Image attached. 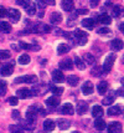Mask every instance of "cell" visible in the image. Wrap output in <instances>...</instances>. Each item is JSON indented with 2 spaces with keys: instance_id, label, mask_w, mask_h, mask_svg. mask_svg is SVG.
Masks as SVG:
<instances>
[{
  "instance_id": "obj_1",
  "label": "cell",
  "mask_w": 124,
  "mask_h": 133,
  "mask_svg": "<svg viewBox=\"0 0 124 133\" xmlns=\"http://www.w3.org/2000/svg\"><path fill=\"white\" fill-rule=\"evenodd\" d=\"M73 35H75V37H76L77 42L79 44V45H86L87 44V37H88V35H87V32H84V31H82V30H75V32H73Z\"/></svg>"
},
{
  "instance_id": "obj_2",
  "label": "cell",
  "mask_w": 124,
  "mask_h": 133,
  "mask_svg": "<svg viewBox=\"0 0 124 133\" xmlns=\"http://www.w3.org/2000/svg\"><path fill=\"white\" fill-rule=\"evenodd\" d=\"M114 61H115V55H114V54H109L106 57V60H104V64H103L104 72H109V71L112 70L113 65H114Z\"/></svg>"
},
{
  "instance_id": "obj_3",
  "label": "cell",
  "mask_w": 124,
  "mask_h": 133,
  "mask_svg": "<svg viewBox=\"0 0 124 133\" xmlns=\"http://www.w3.org/2000/svg\"><path fill=\"white\" fill-rule=\"evenodd\" d=\"M37 76L35 75H25V76H21V77H18V78H15V82L16 83H20V82H26V83H35L37 82Z\"/></svg>"
},
{
  "instance_id": "obj_4",
  "label": "cell",
  "mask_w": 124,
  "mask_h": 133,
  "mask_svg": "<svg viewBox=\"0 0 124 133\" xmlns=\"http://www.w3.org/2000/svg\"><path fill=\"white\" fill-rule=\"evenodd\" d=\"M8 15H9V19H10V21L11 23H19L20 21V19H21V14L19 11L18 9H10L9 11H8Z\"/></svg>"
},
{
  "instance_id": "obj_5",
  "label": "cell",
  "mask_w": 124,
  "mask_h": 133,
  "mask_svg": "<svg viewBox=\"0 0 124 133\" xmlns=\"http://www.w3.org/2000/svg\"><path fill=\"white\" fill-rule=\"evenodd\" d=\"M40 112L39 110V107H36V106H31L27 112H26V119H29V121H35L36 116H37V113Z\"/></svg>"
},
{
  "instance_id": "obj_6",
  "label": "cell",
  "mask_w": 124,
  "mask_h": 133,
  "mask_svg": "<svg viewBox=\"0 0 124 133\" xmlns=\"http://www.w3.org/2000/svg\"><path fill=\"white\" fill-rule=\"evenodd\" d=\"M108 133H122V124L119 122H112L108 126Z\"/></svg>"
},
{
  "instance_id": "obj_7",
  "label": "cell",
  "mask_w": 124,
  "mask_h": 133,
  "mask_svg": "<svg viewBox=\"0 0 124 133\" xmlns=\"http://www.w3.org/2000/svg\"><path fill=\"white\" fill-rule=\"evenodd\" d=\"M52 80L55 82H57V83H62V82L65 81V75L62 74V71H60V70H55L52 72Z\"/></svg>"
},
{
  "instance_id": "obj_8",
  "label": "cell",
  "mask_w": 124,
  "mask_h": 133,
  "mask_svg": "<svg viewBox=\"0 0 124 133\" xmlns=\"http://www.w3.org/2000/svg\"><path fill=\"white\" fill-rule=\"evenodd\" d=\"M87 111H88V103H87L86 101H79L78 104H77V113H78L79 116H82Z\"/></svg>"
},
{
  "instance_id": "obj_9",
  "label": "cell",
  "mask_w": 124,
  "mask_h": 133,
  "mask_svg": "<svg viewBox=\"0 0 124 133\" xmlns=\"http://www.w3.org/2000/svg\"><path fill=\"white\" fill-rule=\"evenodd\" d=\"M81 24H82L83 28H86L87 30H93L96 25V20L94 19H91V17H87V19H83Z\"/></svg>"
},
{
  "instance_id": "obj_10",
  "label": "cell",
  "mask_w": 124,
  "mask_h": 133,
  "mask_svg": "<svg viewBox=\"0 0 124 133\" xmlns=\"http://www.w3.org/2000/svg\"><path fill=\"white\" fill-rule=\"evenodd\" d=\"M93 90H94V87H93V83H92L91 81H86L82 85L83 95H91V93L93 92Z\"/></svg>"
},
{
  "instance_id": "obj_11",
  "label": "cell",
  "mask_w": 124,
  "mask_h": 133,
  "mask_svg": "<svg viewBox=\"0 0 124 133\" xmlns=\"http://www.w3.org/2000/svg\"><path fill=\"white\" fill-rule=\"evenodd\" d=\"M61 113L71 116V115H73V113H75V107H73L71 103H65L62 107H61Z\"/></svg>"
},
{
  "instance_id": "obj_12",
  "label": "cell",
  "mask_w": 124,
  "mask_h": 133,
  "mask_svg": "<svg viewBox=\"0 0 124 133\" xmlns=\"http://www.w3.org/2000/svg\"><path fill=\"white\" fill-rule=\"evenodd\" d=\"M18 96L20 98L26 99V98H30L31 96H34V93H32V91H30L27 88H21V90H18Z\"/></svg>"
},
{
  "instance_id": "obj_13",
  "label": "cell",
  "mask_w": 124,
  "mask_h": 133,
  "mask_svg": "<svg viewBox=\"0 0 124 133\" xmlns=\"http://www.w3.org/2000/svg\"><path fill=\"white\" fill-rule=\"evenodd\" d=\"M25 10H26V12L29 14V15H34L36 12V5L35 3H32V1H30V0H27L26 1V4H25Z\"/></svg>"
},
{
  "instance_id": "obj_14",
  "label": "cell",
  "mask_w": 124,
  "mask_h": 133,
  "mask_svg": "<svg viewBox=\"0 0 124 133\" xmlns=\"http://www.w3.org/2000/svg\"><path fill=\"white\" fill-rule=\"evenodd\" d=\"M108 127L107 126V123L104 119H102V118H96L94 121V128L97 129V131H103V129H106V128Z\"/></svg>"
},
{
  "instance_id": "obj_15",
  "label": "cell",
  "mask_w": 124,
  "mask_h": 133,
  "mask_svg": "<svg viewBox=\"0 0 124 133\" xmlns=\"http://www.w3.org/2000/svg\"><path fill=\"white\" fill-rule=\"evenodd\" d=\"M72 66H73V62H72L71 58H65L60 62V69L61 70H71L73 69Z\"/></svg>"
},
{
  "instance_id": "obj_16",
  "label": "cell",
  "mask_w": 124,
  "mask_h": 133,
  "mask_svg": "<svg viewBox=\"0 0 124 133\" xmlns=\"http://www.w3.org/2000/svg\"><path fill=\"white\" fill-rule=\"evenodd\" d=\"M32 31H35V32H48V31H51V28L48 25H45V24H36L35 29Z\"/></svg>"
},
{
  "instance_id": "obj_17",
  "label": "cell",
  "mask_w": 124,
  "mask_h": 133,
  "mask_svg": "<svg viewBox=\"0 0 124 133\" xmlns=\"http://www.w3.org/2000/svg\"><path fill=\"white\" fill-rule=\"evenodd\" d=\"M103 108L100 107V106H98V104H96V106H93L92 107V116L96 117V118H99V117L103 116Z\"/></svg>"
},
{
  "instance_id": "obj_18",
  "label": "cell",
  "mask_w": 124,
  "mask_h": 133,
  "mask_svg": "<svg viewBox=\"0 0 124 133\" xmlns=\"http://www.w3.org/2000/svg\"><path fill=\"white\" fill-rule=\"evenodd\" d=\"M55 122L52 119H46V121L43 122V131L45 132H52L53 129H55Z\"/></svg>"
},
{
  "instance_id": "obj_19",
  "label": "cell",
  "mask_w": 124,
  "mask_h": 133,
  "mask_svg": "<svg viewBox=\"0 0 124 133\" xmlns=\"http://www.w3.org/2000/svg\"><path fill=\"white\" fill-rule=\"evenodd\" d=\"M12 71H14L12 65H4V66L0 69V74L3 76H10L12 74Z\"/></svg>"
},
{
  "instance_id": "obj_20",
  "label": "cell",
  "mask_w": 124,
  "mask_h": 133,
  "mask_svg": "<svg viewBox=\"0 0 124 133\" xmlns=\"http://www.w3.org/2000/svg\"><path fill=\"white\" fill-rule=\"evenodd\" d=\"M50 21H51V24L57 25V24H60L62 21V15L60 12H52L51 16H50Z\"/></svg>"
},
{
  "instance_id": "obj_21",
  "label": "cell",
  "mask_w": 124,
  "mask_h": 133,
  "mask_svg": "<svg viewBox=\"0 0 124 133\" xmlns=\"http://www.w3.org/2000/svg\"><path fill=\"white\" fill-rule=\"evenodd\" d=\"M111 46H112L113 50H122L124 47V42L122 40H119V39H114L111 42Z\"/></svg>"
},
{
  "instance_id": "obj_22",
  "label": "cell",
  "mask_w": 124,
  "mask_h": 133,
  "mask_svg": "<svg viewBox=\"0 0 124 133\" xmlns=\"http://www.w3.org/2000/svg\"><path fill=\"white\" fill-rule=\"evenodd\" d=\"M70 50H71V47H70V45H67V44H60L59 46H57V54L59 55H65Z\"/></svg>"
},
{
  "instance_id": "obj_23",
  "label": "cell",
  "mask_w": 124,
  "mask_h": 133,
  "mask_svg": "<svg viewBox=\"0 0 124 133\" xmlns=\"http://www.w3.org/2000/svg\"><path fill=\"white\" fill-rule=\"evenodd\" d=\"M122 112V107L120 106H112V107H109L108 108V115L109 116H118L119 113Z\"/></svg>"
},
{
  "instance_id": "obj_24",
  "label": "cell",
  "mask_w": 124,
  "mask_h": 133,
  "mask_svg": "<svg viewBox=\"0 0 124 133\" xmlns=\"http://www.w3.org/2000/svg\"><path fill=\"white\" fill-rule=\"evenodd\" d=\"M45 103H46V106H48V107H57L60 104V101L57 97H48V98L45 101Z\"/></svg>"
},
{
  "instance_id": "obj_25",
  "label": "cell",
  "mask_w": 124,
  "mask_h": 133,
  "mask_svg": "<svg viewBox=\"0 0 124 133\" xmlns=\"http://www.w3.org/2000/svg\"><path fill=\"white\" fill-rule=\"evenodd\" d=\"M98 20H99L102 24H104V25H109V24L112 23V17L109 16L108 14H106V12H103L102 15H99Z\"/></svg>"
},
{
  "instance_id": "obj_26",
  "label": "cell",
  "mask_w": 124,
  "mask_h": 133,
  "mask_svg": "<svg viewBox=\"0 0 124 133\" xmlns=\"http://www.w3.org/2000/svg\"><path fill=\"white\" fill-rule=\"evenodd\" d=\"M107 90H108V83L106 81H102L98 83V86H97V91L99 95H104L107 92Z\"/></svg>"
},
{
  "instance_id": "obj_27",
  "label": "cell",
  "mask_w": 124,
  "mask_h": 133,
  "mask_svg": "<svg viewBox=\"0 0 124 133\" xmlns=\"http://www.w3.org/2000/svg\"><path fill=\"white\" fill-rule=\"evenodd\" d=\"M11 31V26L10 24L6 23V21H0V32H4V34H8Z\"/></svg>"
},
{
  "instance_id": "obj_28",
  "label": "cell",
  "mask_w": 124,
  "mask_h": 133,
  "mask_svg": "<svg viewBox=\"0 0 124 133\" xmlns=\"http://www.w3.org/2000/svg\"><path fill=\"white\" fill-rule=\"evenodd\" d=\"M20 126L21 128H25V129H34V121H29V119H26V121H20Z\"/></svg>"
},
{
  "instance_id": "obj_29",
  "label": "cell",
  "mask_w": 124,
  "mask_h": 133,
  "mask_svg": "<svg viewBox=\"0 0 124 133\" xmlns=\"http://www.w3.org/2000/svg\"><path fill=\"white\" fill-rule=\"evenodd\" d=\"M61 6H62V9L65 11H71L72 9H73V3L72 1H67V0H62Z\"/></svg>"
},
{
  "instance_id": "obj_30",
  "label": "cell",
  "mask_w": 124,
  "mask_h": 133,
  "mask_svg": "<svg viewBox=\"0 0 124 133\" xmlns=\"http://www.w3.org/2000/svg\"><path fill=\"white\" fill-rule=\"evenodd\" d=\"M78 81H79V77H77L76 75L68 76V78H67V82H68V85H70V86H77Z\"/></svg>"
},
{
  "instance_id": "obj_31",
  "label": "cell",
  "mask_w": 124,
  "mask_h": 133,
  "mask_svg": "<svg viewBox=\"0 0 124 133\" xmlns=\"http://www.w3.org/2000/svg\"><path fill=\"white\" fill-rule=\"evenodd\" d=\"M103 67H100V66H94V67H92V70H91V74L93 76H97V77H99V75H102L103 74Z\"/></svg>"
},
{
  "instance_id": "obj_32",
  "label": "cell",
  "mask_w": 124,
  "mask_h": 133,
  "mask_svg": "<svg viewBox=\"0 0 124 133\" xmlns=\"http://www.w3.org/2000/svg\"><path fill=\"white\" fill-rule=\"evenodd\" d=\"M83 60L86 61V64H88V65H93V64H94V61H96L94 56H93L92 54H84Z\"/></svg>"
},
{
  "instance_id": "obj_33",
  "label": "cell",
  "mask_w": 124,
  "mask_h": 133,
  "mask_svg": "<svg viewBox=\"0 0 124 133\" xmlns=\"http://www.w3.org/2000/svg\"><path fill=\"white\" fill-rule=\"evenodd\" d=\"M19 64L20 65H27L30 62V56L29 55H26V54H24V55H21L20 57H19Z\"/></svg>"
},
{
  "instance_id": "obj_34",
  "label": "cell",
  "mask_w": 124,
  "mask_h": 133,
  "mask_svg": "<svg viewBox=\"0 0 124 133\" xmlns=\"http://www.w3.org/2000/svg\"><path fill=\"white\" fill-rule=\"evenodd\" d=\"M75 64H76L77 66V69H79V70H84L86 69V64H84V61H83L82 58H79V57H76L75 58Z\"/></svg>"
},
{
  "instance_id": "obj_35",
  "label": "cell",
  "mask_w": 124,
  "mask_h": 133,
  "mask_svg": "<svg viewBox=\"0 0 124 133\" xmlns=\"http://www.w3.org/2000/svg\"><path fill=\"white\" fill-rule=\"evenodd\" d=\"M8 91V83L4 80H0V96H4Z\"/></svg>"
},
{
  "instance_id": "obj_36",
  "label": "cell",
  "mask_w": 124,
  "mask_h": 133,
  "mask_svg": "<svg viewBox=\"0 0 124 133\" xmlns=\"http://www.w3.org/2000/svg\"><path fill=\"white\" fill-rule=\"evenodd\" d=\"M70 126H71V123H70V121H67V119H60L59 121V127L61 129H67Z\"/></svg>"
},
{
  "instance_id": "obj_37",
  "label": "cell",
  "mask_w": 124,
  "mask_h": 133,
  "mask_svg": "<svg viewBox=\"0 0 124 133\" xmlns=\"http://www.w3.org/2000/svg\"><path fill=\"white\" fill-rule=\"evenodd\" d=\"M9 129H10L11 133H24L21 126H16V124H11V126L9 127Z\"/></svg>"
},
{
  "instance_id": "obj_38",
  "label": "cell",
  "mask_w": 124,
  "mask_h": 133,
  "mask_svg": "<svg viewBox=\"0 0 124 133\" xmlns=\"http://www.w3.org/2000/svg\"><path fill=\"white\" fill-rule=\"evenodd\" d=\"M50 90L53 95H61L63 92V87H59V86H50Z\"/></svg>"
},
{
  "instance_id": "obj_39",
  "label": "cell",
  "mask_w": 124,
  "mask_h": 133,
  "mask_svg": "<svg viewBox=\"0 0 124 133\" xmlns=\"http://www.w3.org/2000/svg\"><path fill=\"white\" fill-rule=\"evenodd\" d=\"M10 58V52L8 50H0V60H6Z\"/></svg>"
},
{
  "instance_id": "obj_40",
  "label": "cell",
  "mask_w": 124,
  "mask_h": 133,
  "mask_svg": "<svg viewBox=\"0 0 124 133\" xmlns=\"http://www.w3.org/2000/svg\"><path fill=\"white\" fill-rule=\"evenodd\" d=\"M120 14H122V9H120V6H119V5L113 6V16L119 17V15H120Z\"/></svg>"
},
{
  "instance_id": "obj_41",
  "label": "cell",
  "mask_w": 124,
  "mask_h": 133,
  "mask_svg": "<svg viewBox=\"0 0 124 133\" xmlns=\"http://www.w3.org/2000/svg\"><path fill=\"white\" fill-rule=\"evenodd\" d=\"M113 102H114V97H113V96L106 97V98H103V101H102V103L106 104V106H109V104H112Z\"/></svg>"
},
{
  "instance_id": "obj_42",
  "label": "cell",
  "mask_w": 124,
  "mask_h": 133,
  "mask_svg": "<svg viewBox=\"0 0 124 133\" xmlns=\"http://www.w3.org/2000/svg\"><path fill=\"white\" fill-rule=\"evenodd\" d=\"M8 102L11 104V106H16V104L19 103V97H16V96H10V98L8 99Z\"/></svg>"
},
{
  "instance_id": "obj_43",
  "label": "cell",
  "mask_w": 124,
  "mask_h": 133,
  "mask_svg": "<svg viewBox=\"0 0 124 133\" xmlns=\"http://www.w3.org/2000/svg\"><path fill=\"white\" fill-rule=\"evenodd\" d=\"M37 3L41 5H55V0H37Z\"/></svg>"
},
{
  "instance_id": "obj_44",
  "label": "cell",
  "mask_w": 124,
  "mask_h": 133,
  "mask_svg": "<svg viewBox=\"0 0 124 133\" xmlns=\"http://www.w3.org/2000/svg\"><path fill=\"white\" fill-rule=\"evenodd\" d=\"M19 46H21L23 49H25V50H30V49H32V46H31L30 44H26V42H23V41L19 44Z\"/></svg>"
},
{
  "instance_id": "obj_45",
  "label": "cell",
  "mask_w": 124,
  "mask_h": 133,
  "mask_svg": "<svg viewBox=\"0 0 124 133\" xmlns=\"http://www.w3.org/2000/svg\"><path fill=\"white\" fill-rule=\"evenodd\" d=\"M97 32L98 34H108L109 32V28H99Z\"/></svg>"
},
{
  "instance_id": "obj_46",
  "label": "cell",
  "mask_w": 124,
  "mask_h": 133,
  "mask_svg": "<svg viewBox=\"0 0 124 133\" xmlns=\"http://www.w3.org/2000/svg\"><path fill=\"white\" fill-rule=\"evenodd\" d=\"M12 118L14 119H20V112L19 111H12Z\"/></svg>"
},
{
  "instance_id": "obj_47",
  "label": "cell",
  "mask_w": 124,
  "mask_h": 133,
  "mask_svg": "<svg viewBox=\"0 0 124 133\" xmlns=\"http://www.w3.org/2000/svg\"><path fill=\"white\" fill-rule=\"evenodd\" d=\"M99 1L100 0H91V3H89V4H91L92 8H97V6L99 5Z\"/></svg>"
},
{
  "instance_id": "obj_48",
  "label": "cell",
  "mask_w": 124,
  "mask_h": 133,
  "mask_svg": "<svg viewBox=\"0 0 124 133\" xmlns=\"http://www.w3.org/2000/svg\"><path fill=\"white\" fill-rule=\"evenodd\" d=\"M8 14V11H6L5 8H3V6H0V17H4Z\"/></svg>"
},
{
  "instance_id": "obj_49",
  "label": "cell",
  "mask_w": 124,
  "mask_h": 133,
  "mask_svg": "<svg viewBox=\"0 0 124 133\" xmlns=\"http://www.w3.org/2000/svg\"><path fill=\"white\" fill-rule=\"evenodd\" d=\"M77 14H81V15L88 14V9H78V10H77Z\"/></svg>"
},
{
  "instance_id": "obj_50",
  "label": "cell",
  "mask_w": 124,
  "mask_h": 133,
  "mask_svg": "<svg viewBox=\"0 0 124 133\" xmlns=\"http://www.w3.org/2000/svg\"><path fill=\"white\" fill-rule=\"evenodd\" d=\"M118 93L120 95V96H123V97H124V86H122L120 88H119V90H118Z\"/></svg>"
},
{
  "instance_id": "obj_51",
  "label": "cell",
  "mask_w": 124,
  "mask_h": 133,
  "mask_svg": "<svg viewBox=\"0 0 124 133\" xmlns=\"http://www.w3.org/2000/svg\"><path fill=\"white\" fill-rule=\"evenodd\" d=\"M119 29H120V31L124 34V23H122L120 24V26H119Z\"/></svg>"
},
{
  "instance_id": "obj_52",
  "label": "cell",
  "mask_w": 124,
  "mask_h": 133,
  "mask_svg": "<svg viewBox=\"0 0 124 133\" xmlns=\"http://www.w3.org/2000/svg\"><path fill=\"white\" fill-rule=\"evenodd\" d=\"M106 6H112V3H111V1H107V3H106Z\"/></svg>"
},
{
  "instance_id": "obj_53",
  "label": "cell",
  "mask_w": 124,
  "mask_h": 133,
  "mask_svg": "<svg viewBox=\"0 0 124 133\" xmlns=\"http://www.w3.org/2000/svg\"><path fill=\"white\" fill-rule=\"evenodd\" d=\"M11 47H14V50H15V51H18L19 49H18V46H16V45H12Z\"/></svg>"
},
{
  "instance_id": "obj_54",
  "label": "cell",
  "mask_w": 124,
  "mask_h": 133,
  "mask_svg": "<svg viewBox=\"0 0 124 133\" xmlns=\"http://www.w3.org/2000/svg\"><path fill=\"white\" fill-rule=\"evenodd\" d=\"M120 82H122V85L124 86V78H122V81H120Z\"/></svg>"
},
{
  "instance_id": "obj_55",
  "label": "cell",
  "mask_w": 124,
  "mask_h": 133,
  "mask_svg": "<svg viewBox=\"0 0 124 133\" xmlns=\"http://www.w3.org/2000/svg\"><path fill=\"white\" fill-rule=\"evenodd\" d=\"M67 1H72V3H73V0H67Z\"/></svg>"
},
{
  "instance_id": "obj_56",
  "label": "cell",
  "mask_w": 124,
  "mask_h": 133,
  "mask_svg": "<svg viewBox=\"0 0 124 133\" xmlns=\"http://www.w3.org/2000/svg\"><path fill=\"white\" fill-rule=\"evenodd\" d=\"M72 133H79V132H72Z\"/></svg>"
},
{
  "instance_id": "obj_57",
  "label": "cell",
  "mask_w": 124,
  "mask_h": 133,
  "mask_svg": "<svg viewBox=\"0 0 124 133\" xmlns=\"http://www.w3.org/2000/svg\"><path fill=\"white\" fill-rule=\"evenodd\" d=\"M123 61H124V57H123Z\"/></svg>"
}]
</instances>
